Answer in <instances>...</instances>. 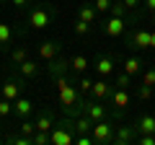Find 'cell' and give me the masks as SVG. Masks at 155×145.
Returning a JSON list of instances; mask_svg holds the SVG:
<instances>
[{
    "label": "cell",
    "mask_w": 155,
    "mask_h": 145,
    "mask_svg": "<svg viewBox=\"0 0 155 145\" xmlns=\"http://www.w3.org/2000/svg\"><path fill=\"white\" fill-rule=\"evenodd\" d=\"M8 60H11V65H21V62H26L28 60V47L26 44H21V47H13L11 49V55H8Z\"/></svg>",
    "instance_id": "cell-21"
},
{
    "label": "cell",
    "mask_w": 155,
    "mask_h": 145,
    "mask_svg": "<svg viewBox=\"0 0 155 145\" xmlns=\"http://www.w3.org/2000/svg\"><path fill=\"white\" fill-rule=\"evenodd\" d=\"M80 114H85V117L93 119V122H101V119H114V112H111V106L106 104V101L91 99V96H85L83 106H80Z\"/></svg>",
    "instance_id": "cell-3"
},
{
    "label": "cell",
    "mask_w": 155,
    "mask_h": 145,
    "mask_svg": "<svg viewBox=\"0 0 155 145\" xmlns=\"http://www.w3.org/2000/svg\"><path fill=\"white\" fill-rule=\"evenodd\" d=\"M34 122H36V130H39V132H52V127L57 124L54 117H52V112H47V109H41V112L36 114Z\"/></svg>",
    "instance_id": "cell-17"
},
{
    "label": "cell",
    "mask_w": 155,
    "mask_h": 145,
    "mask_svg": "<svg viewBox=\"0 0 155 145\" xmlns=\"http://www.w3.org/2000/svg\"><path fill=\"white\" fill-rule=\"evenodd\" d=\"M111 88H114V83H109V78H98L93 80V88H91V99H98V101H106L111 96Z\"/></svg>",
    "instance_id": "cell-13"
},
{
    "label": "cell",
    "mask_w": 155,
    "mask_h": 145,
    "mask_svg": "<svg viewBox=\"0 0 155 145\" xmlns=\"http://www.w3.org/2000/svg\"><path fill=\"white\" fill-rule=\"evenodd\" d=\"M137 127L134 124H122V127H116L114 132V145H129V143H137Z\"/></svg>",
    "instance_id": "cell-10"
},
{
    "label": "cell",
    "mask_w": 155,
    "mask_h": 145,
    "mask_svg": "<svg viewBox=\"0 0 155 145\" xmlns=\"http://www.w3.org/2000/svg\"><path fill=\"white\" fill-rule=\"evenodd\" d=\"M34 145H49V132H34Z\"/></svg>",
    "instance_id": "cell-33"
},
{
    "label": "cell",
    "mask_w": 155,
    "mask_h": 145,
    "mask_svg": "<svg viewBox=\"0 0 155 145\" xmlns=\"http://www.w3.org/2000/svg\"><path fill=\"white\" fill-rule=\"evenodd\" d=\"M114 86H119V88H129V86H132V75L122 70V72L114 78Z\"/></svg>",
    "instance_id": "cell-29"
},
{
    "label": "cell",
    "mask_w": 155,
    "mask_h": 145,
    "mask_svg": "<svg viewBox=\"0 0 155 145\" xmlns=\"http://www.w3.org/2000/svg\"><path fill=\"white\" fill-rule=\"evenodd\" d=\"M140 83H147V86L155 88V67H147V70L142 72V80H140Z\"/></svg>",
    "instance_id": "cell-32"
},
{
    "label": "cell",
    "mask_w": 155,
    "mask_h": 145,
    "mask_svg": "<svg viewBox=\"0 0 155 145\" xmlns=\"http://www.w3.org/2000/svg\"><path fill=\"white\" fill-rule=\"evenodd\" d=\"M54 18H57V11L49 5V3H34V5L28 8L26 23H28V29L39 31V29L52 26V23H54Z\"/></svg>",
    "instance_id": "cell-2"
},
{
    "label": "cell",
    "mask_w": 155,
    "mask_h": 145,
    "mask_svg": "<svg viewBox=\"0 0 155 145\" xmlns=\"http://www.w3.org/2000/svg\"><path fill=\"white\" fill-rule=\"evenodd\" d=\"M52 80H54V86H57V99H60L62 112L70 114V117H78L85 96L78 91V86L70 80V75H57V78H52Z\"/></svg>",
    "instance_id": "cell-1"
},
{
    "label": "cell",
    "mask_w": 155,
    "mask_h": 145,
    "mask_svg": "<svg viewBox=\"0 0 155 145\" xmlns=\"http://www.w3.org/2000/svg\"><path fill=\"white\" fill-rule=\"evenodd\" d=\"M153 86H147V83H140L137 86V99L140 101H150V99H153Z\"/></svg>",
    "instance_id": "cell-28"
},
{
    "label": "cell",
    "mask_w": 155,
    "mask_h": 145,
    "mask_svg": "<svg viewBox=\"0 0 155 145\" xmlns=\"http://www.w3.org/2000/svg\"><path fill=\"white\" fill-rule=\"evenodd\" d=\"M114 132H116L114 119H101V122H93V130H91L96 145H109V143H114Z\"/></svg>",
    "instance_id": "cell-6"
},
{
    "label": "cell",
    "mask_w": 155,
    "mask_h": 145,
    "mask_svg": "<svg viewBox=\"0 0 155 145\" xmlns=\"http://www.w3.org/2000/svg\"><path fill=\"white\" fill-rule=\"evenodd\" d=\"M114 67H116V57L114 55H98L93 62V70L98 78H111L114 75Z\"/></svg>",
    "instance_id": "cell-8"
},
{
    "label": "cell",
    "mask_w": 155,
    "mask_h": 145,
    "mask_svg": "<svg viewBox=\"0 0 155 145\" xmlns=\"http://www.w3.org/2000/svg\"><path fill=\"white\" fill-rule=\"evenodd\" d=\"M88 67H91V60L85 55H72L70 57V70L75 72V75H85Z\"/></svg>",
    "instance_id": "cell-18"
},
{
    "label": "cell",
    "mask_w": 155,
    "mask_h": 145,
    "mask_svg": "<svg viewBox=\"0 0 155 145\" xmlns=\"http://www.w3.org/2000/svg\"><path fill=\"white\" fill-rule=\"evenodd\" d=\"M145 3V11H147L150 18H155V0H142Z\"/></svg>",
    "instance_id": "cell-35"
},
{
    "label": "cell",
    "mask_w": 155,
    "mask_h": 145,
    "mask_svg": "<svg viewBox=\"0 0 155 145\" xmlns=\"http://www.w3.org/2000/svg\"><path fill=\"white\" fill-rule=\"evenodd\" d=\"M57 55H62V44H60V39H47V42H41V44H39V57H41L44 62L54 60Z\"/></svg>",
    "instance_id": "cell-12"
},
{
    "label": "cell",
    "mask_w": 155,
    "mask_h": 145,
    "mask_svg": "<svg viewBox=\"0 0 155 145\" xmlns=\"http://www.w3.org/2000/svg\"><path fill=\"white\" fill-rule=\"evenodd\" d=\"M8 143H13V145H34V137H28V135H16V137H8Z\"/></svg>",
    "instance_id": "cell-30"
},
{
    "label": "cell",
    "mask_w": 155,
    "mask_h": 145,
    "mask_svg": "<svg viewBox=\"0 0 155 145\" xmlns=\"http://www.w3.org/2000/svg\"><path fill=\"white\" fill-rule=\"evenodd\" d=\"M122 3H124V5L129 8V11H137V8H140V3H142V0H122Z\"/></svg>",
    "instance_id": "cell-36"
},
{
    "label": "cell",
    "mask_w": 155,
    "mask_h": 145,
    "mask_svg": "<svg viewBox=\"0 0 155 145\" xmlns=\"http://www.w3.org/2000/svg\"><path fill=\"white\" fill-rule=\"evenodd\" d=\"M127 47L129 49H150V31L142 26V23H134L132 29H129V34H127Z\"/></svg>",
    "instance_id": "cell-5"
},
{
    "label": "cell",
    "mask_w": 155,
    "mask_h": 145,
    "mask_svg": "<svg viewBox=\"0 0 155 145\" xmlns=\"http://www.w3.org/2000/svg\"><path fill=\"white\" fill-rule=\"evenodd\" d=\"M11 3H13V5H16V8H26L28 3H31V0H11Z\"/></svg>",
    "instance_id": "cell-37"
},
{
    "label": "cell",
    "mask_w": 155,
    "mask_h": 145,
    "mask_svg": "<svg viewBox=\"0 0 155 145\" xmlns=\"http://www.w3.org/2000/svg\"><path fill=\"white\" fill-rule=\"evenodd\" d=\"M106 104L111 106L114 119H122V114L127 112V106H129V88H119V86H114V88H111V96L106 99Z\"/></svg>",
    "instance_id": "cell-4"
},
{
    "label": "cell",
    "mask_w": 155,
    "mask_h": 145,
    "mask_svg": "<svg viewBox=\"0 0 155 145\" xmlns=\"http://www.w3.org/2000/svg\"><path fill=\"white\" fill-rule=\"evenodd\" d=\"M47 72H49L52 78H57V75H70V57L57 55L54 60L47 62Z\"/></svg>",
    "instance_id": "cell-11"
},
{
    "label": "cell",
    "mask_w": 155,
    "mask_h": 145,
    "mask_svg": "<svg viewBox=\"0 0 155 145\" xmlns=\"http://www.w3.org/2000/svg\"><path fill=\"white\" fill-rule=\"evenodd\" d=\"M23 86H26V78H8L5 83L0 86V96L3 99H11V101H16L18 96H21V91H23Z\"/></svg>",
    "instance_id": "cell-9"
},
{
    "label": "cell",
    "mask_w": 155,
    "mask_h": 145,
    "mask_svg": "<svg viewBox=\"0 0 155 145\" xmlns=\"http://www.w3.org/2000/svg\"><path fill=\"white\" fill-rule=\"evenodd\" d=\"M18 132L21 135H28V137H34V132H36V122H31V119H21V124H18Z\"/></svg>",
    "instance_id": "cell-26"
},
{
    "label": "cell",
    "mask_w": 155,
    "mask_h": 145,
    "mask_svg": "<svg viewBox=\"0 0 155 145\" xmlns=\"http://www.w3.org/2000/svg\"><path fill=\"white\" fill-rule=\"evenodd\" d=\"M91 26H93V23L83 21V18H75V21H72V31H75V36H88Z\"/></svg>",
    "instance_id": "cell-24"
},
{
    "label": "cell",
    "mask_w": 155,
    "mask_h": 145,
    "mask_svg": "<svg viewBox=\"0 0 155 145\" xmlns=\"http://www.w3.org/2000/svg\"><path fill=\"white\" fill-rule=\"evenodd\" d=\"M16 34H18V29H13L11 23H0V52L11 47V42H13Z\"/></svg>",
    "instance_id": "cell-19"
},
{
    "label": "cell",
    "mask_w": 155,
    "mask_h": 145,
    "mask_svg": "<svg viewBox=\"0 0 155 145\" xmlns=\"http://www.w3.org/2000/svg\"><path fill=\"white\" fill-rule=\"evenodd\" d=\"M75 86H78V91H80L83 96H88V93H91V88H93V80H91V75L85 72V75H80V78L75 80Z\"/></svg>",
    "instance_id": "cell-25"
},
{
    "label": "cell",
    "mask_w": 155,
    "mask_h": 145,
    "mask_svg": "<svg viewBox=\"0 0 155 145\" xmlns=\"http://www.w3.org/2000/svg\"><path fill=\"white\" fill-rule=\"evenodd\" d=\"M134 127H137L140 135H155V114L142 112L137 117V122H134Z\"/></svg>",
    "instance_id": "cell-16"
},
{
    "label": "cell",
    "mask_w": 155,
    "mask_h": 145,
    "mask_svg": "<svg viewBox=\"0 0 155 145\" xmlns=\"http://www.w3.org/2000/svg\"><path fill=\"white\" fill-rule=\"evenodd\" d=\"M101 31H104L106 36H111V39H119V36H124V31H127V21L109 13V18L101 21Z\"/></svg>",
    "instance_id": "cell-7"
},
{
    "label": "cell",
    "mask_w": 155,
    "mask_h": 145,
    "mask_svg": "<svg viewBox=\"0 0 155 145\" xmlns=\"http://www.w3.org/2000/svg\"><path fill=\"white\" fill-rule=\"evenodd\" d=\"M91 130H93V119H88L85 114H78V117H75V135L91 132Z\"/></svg>",
    "instance_id": "cell-23"
},
{
    "label": "cell",
    "mask_w": 155,
    "mask_h": 145,
    "mask_svg": "<svg viewBox=\"0 0 155 145\" xmlns=\"http://www.w3.org/2000/svg\"><path fill=\"white\" fill-rule=\"evenodd\" d=\"M34 101L31 99H23V96H18L16 101H13V117H18V119H26V117H31L34 114Z\"/></svg>",
    "instance_id": "cell-14"
},
{
    "label": "cell",
    "mask_w": 155,
    "mask_h": 145,
    "mask_svg": "<svg viewBox=\"0 0 155 145\" xmlns=\"http://www.w3.org/2000/svg\"><path fill=\"white\" fill-rule=\"evenodd\" d=\"M98 16H101V13L93 8V3L78 8V18H83V21H88V23H98Z\"/></svg>",
    "instance_id": "cell-22"
},
{
    "label": "cell",
    "mask_w": 155,
    "mask_h": 145,
    "mask_svg": "<svg viewBox=\"0 0 155 145\" xmlns=\"http://www.w3.org/2000/svg\"><path fill=\"white\" fill-rule=\"evenodd\" d=\"M8 117H13V101L0 96V119H8Z\"/></svg>",
    "instance_id": "cell-27"
},
{
    "label": "cell",
    "mask_w": 155,
    "mask_h": 145,
    "mask_svg": "<svg viewBox=\"0 0 155 145\" xmlns=\"http://www.w3.org/2000/svg\"><path fill=\"white\" fill-rule=\"evenodd\" d=\"M111 3H114V0H93V8L98 13H109L111 11Z\"/></svg>",
    "instance_id": "cell-31"
},
{
    "label": "cell",
    "mask_w": 155,
    "mask_h": 145,
    "mask_svg": "<svg viewBox=\"0 0 155 145\" xmlns=\"http://www.w3.org/2000/svg\"><path fill=\"white\" fill-rule=\"evenodd\" d=\"M18 75H21V78H26V80H36L39 75H41V65H39L36 60H31V57H28L26 62H21V65H18Z\"/></svg>",
    "instance_id": "cell-15"
},
{
    "label": "cell",
    "mask_w": 155,
    "mask_h": 145,
    "mask_svg": "<svg viewBox=\"0 0 155 145\" xmlns=\"http://www.w3.org/2000/svg\"><path fill=\"white\" fill-rule=\"evenodd\" d=\"M142 65H145V62L140 60L137 55H129L127 60H124V65H122V67H124V72H129V75L134 78V75H140V72H142Z\"/></svg>",
    "instance_id": "cell-20"
},
{
    "label": "cell",
    "mask_w": 155,
    "mask_h": 145,
    "mask_svg": "<svg viewBox=\"0 0 155 145\" xmlns=\"http://www.w3.org/2000/svg\"><path fill=\"white\" fill-rule=\"evenodd\" d=\"M0 3H11V0H0Z\"/></svg>",
    "instance_id": "cell-39"
},
{
    "label": "cell",
    "mask_w": 155,
    "mask_h": 145,
    "mask_svg": "<svg viewBox=\"0 0 155 145\" xmlns=\"http://www.w3.org/2000/svg\"><path fill=\"white\" fill-rule=\"evenodd\" d=\"M140 145H155V135H137Z\"/></svg>",
    "instance_id": "cell-34"
},
{
    "label": "cell",
    "mask_w": 155,
    "mask_h": 145,
    "mask_svg": "<svg viewBox=\"0 0 155 145\" xmlns=\"http://www.w3.org/2000/svg\"><path fill=\"white\" fill-rule=\"evenodd\" d=\"M150 49H155V29L150 31Z\"/></svg>",
    "instance_id": "cell-38"
}]
</instances>
